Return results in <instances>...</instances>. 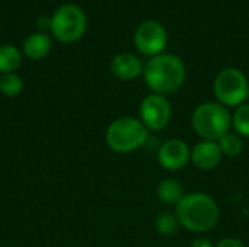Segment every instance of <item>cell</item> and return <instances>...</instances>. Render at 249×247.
<instances>
[{"mask_svg":"<svg viewBox=\"0 0 249 247\" xmlns=\"http://www.w3.org/2000/svg\"><path fill=\"white\" fill-rule=\"evenodd\" d=\"M179 226L191 233H207L216 227L220 210L214 198L203 192L187 194L175 207Z\"/></svg>","mask_w":249,"mask_h":247,"instance_id":"cell-1","label":"cell"},{"mask_svg":"<svg viewBox=\"0 0 249 247\" xmlns=\"http://www.w3.org/2000/svg\"><path fill=\"white\" fill-rule=\"evenodd\" d=\"M143 77L152 93L162 96L172 95L185 82V66L179 57L162 52L144 64Z\"/></svg>","mask_w":249,"mask_h":247,"instance_id":"cell-2","label":"cell"},{"mask_svg":"<svg viewBox=\"0 0 249 247\" xmlns=\"http://www.w3.org/2000/svg\"><path fill=\"white\" fill-rule=\"evenodd\" d=\"M150 131L139 118L120 116L112 121L105 131L107 146L120 154H128L142 148L149 140Z\"/></svg>","mask_w":249,"mask_h":247,"instance_id":"cell-3","label":"cell"},{"mask_svg":"<svg viewBox=\"0 0 249 247\" xmlns=\"http://www.w3.org/2000/svg\"><path fill=\"white\" fill-rule=\"evenodd\" d=\"M191 125L201 140L219 141L223 135L231 132L232 115L229 109L219 102H204L194 109Z\"/></svg>","mask_w":249,"mask_h":247,"instance_id":"cell-4","label":"cell"},{"mask_svg":"<svg viewBox=\"0 0 249 247\" xmlns=\"http://www.w3.org/2000/svg\"><path fill=\"white\" fill-rule=\"evenodd\" d=\"M249 83L247 76L235 67L223 68L213 82V92L219 103L226 108H238L245 103Z\"/></svg>","mask_w":249,"mask_h":247,"instance_id":"cell-5","label":"cell"},{"mask_svg":"<svg viewBox=\"0 0 249 247\" xmlns=\"http://www.w3.org/2000/svg\"><path fill=\"white\" fill-rule=\"evenodd\" d=\"M86 15L76 4L60 6L51 17V32L61 42H76L86 31Z\"/></svg>","mask_w":249,"mask_h":247,"instance_id":"cell-6","label":"cell"},{"mask_svg":"<svg viewBox=\"0 0 249 247\" xmlns=\"http://www.w3.org/2000/svg\"><path fill=\"white\" fill-rule=\"evenodd\" d=\"M172 116L171 102L166 96L150 93L144 96L139 108V119L149 131H162L168 127Z\"/></svg>","mask_w":249,"mask_h":247,"instance_id":"cell-7","label":"cell"},{"mask_svg":"<svg viewBox=\"0 0 249 247\" xmlns=\"http://www.w3.org/2000/svg\"><path fill=\"white\" fill-rule=\"evenodd\" d=\"M168 42V33L162 23L156 20H144L140 23L134 33V44L136 48L147 55L155 57L163 52Z\"/></svg>","mask_w":249,"mask_h":247,"instance_id":"cell-8","label":"cell"},{"mask_svg":"<svg viewBox=\"0 0 249 247\" xmlns=\"http://www.w3.org/2000/svg\"><path fill=\"white\" fill-rule=\"evenodd\" d=\"M158 162L165 170H181L191 162V148L181 138H169L159 147Z\"/></svg>","mask_w":249,"mask_h":247,"instance_id":"cell-9","label":"cell"},{"mask_svg":"<svg viewBox=\"0 0 249 247\" xmlns=\"http://www.w3.org/2000/svg\"><path fill=\"white\" fill-rule=\"evenodd\" d=\"M223 159V153L217 141L201 140L191 148V163L200 170H212L219 166Z\"/></svg>","mask_w":249,"mask_h":247,"instance_id":"cell-10","label":"cell"},{"mask_svg":"<svg viewBox=\"0 0 249 247\" xmlns=\"http://www.w3.org/2000/svg\"><path fill=\"white\" fill-rule=\"evenodd\" d=\"M109 67H111L112 74L117 79L124 80V82L137 79L139 76L143 74V70H144V66L142 63V60L137 55L131 54V52L117 54L112 58Z\"/></svg>","mask_w":249,"mask_h":247,"instance_id":"cell-11","label":"cell"},{"mask_svg":"<svg viewBox=\"0 0 249 247\" xmlns=\"http://www.w3.org/2000/svg\"><path fill=\"white\" fill-rule=\"evenodd\" d=\"M156 195L162 204L177 207L187 194L184 192V185L178 179L166 178L159 182L156 188Z\"/></svg>","mask_w":249,"mask_h":247,"instance_id":"cell-12","label":"cell"},{"mask_svg":"<svg viewBox=\"0 0 249 247\" xmlns=\"http://www.w3.org/2000/svg\"><path fill=\"white\" fill-rule=\"evenodd\" d=\"M51 49V38L47 33L38 32L29 35L23 42V54L31 60L44 58Z\"/></svg>","mask_w":249,"mask_h":247,"instance_id":"cell-13","label":"cell"},{"mask_svg":"<svg viewBox=\"0 0 249 247\" xmlns=\"http://www.w3.org/2000/svg\"><path fill=\"white\" fill-rule=\"evenodd\" d=\"M22 63L20 51L13 45H1L0 47V73L7 74L13 73L19 68Z\"/></svg>","mask_w":249,"mask_h":247,"instance_id":"cell-14","label":"cell"},{"mask_svg":"<svg viewBox=\"0 0 249 247\" xmlns=\"http://www.w3.org/2000/svg\"><path fill=\"white\" fill-rule=\"evenodd\" d=\"M217 143L223 156L226 157H238L239 154H242L244 147H245L242 137L238 135L236 132H228Z\"/></svg>","mask_w":249,"mask_h":247,"instance_id":"cell-15","label":"cell"},{"mask_svg":"<svg viewBox=\"0 0 249 247\" xmlns=\"http://www.w3.org/2000/svg\"><path fill=\"white\" fill-rule=\"evenodd\" d=\"M155 229H156V231L160 236H165V237L174 236L178 231V229H179V221H178L175 213H168V211L160 213L156 217Z\"/></svg>","mask_w":249,"mask_h":247,"instance_id":"cell-16","label":"cell"},{"mask_svg":"<svg viewBox=\"0 0 249 247\" xmlns=\"http://www.w3.org/2000/svg\"><path fill=\"white\" fill-rule=\"evenodd\" d=\"M232 128L241 137H249V103L245 102L235 108L232 114Z\"/></svg>","mask_w":249,"mask_h":247,"instance_id":"cell-17","label":"cell"},{"mask_svg":"<svg viewBox=\"0 0 249 247\" xmlns=\"http://www.w3.org/2000/svg\"><path fill=\"white\" fill-rule=\"evenodd\" d=\"M23 89V80L16 73H7L0 76V92L4 96L15 98Z\"/></svg>","mask_w":249,"mask_h":247,"instance_id":"cell-18","label":"cell"},{"mask_svg":"<svg viewBox=\"0 0 249 247\" xmlns=\"http://www.w3.org/2000/svg\"><path fill=\"white\" fill-rule=\"evenodd\" d=\"M214 247H247L244 242H241L239 239L235 237H225L220 242H217Z\"/></svg>","mask_w":249,"mask_h":247,"instance_id":"cell-19","label":"cell"},{"mask_svg":"<svg viewBox=\"0 0 249 247\" xmlns=\"http://www.w3.org/2000/svg\"><path fill=\"white\" fill-rule=\"evenodd\" d=\"M190 247H214V245H213L207 237L200 236V237H197V239L193 240V243H191V246Z\"/></svg>","mask_w":249,"mask_h":247,"instance_id":"cell-20","label":"cell"},{"mask_svg":"<svg viewBox=\"0 0 249 247\" xmlns=\"http://www.w3.org/2000/svg\"><path fill=\"white\" fill-rule=\"evenodd\" d=\"M38 25V29L44 33V31L47 29H51V17H45V16H41L36 22Z\"/></svg>","mask_w":249,"mask_h":247,"instance_id":"cell-21","label":"cell"},{"mask_svg":"<svg viewBox=\"0 0 249 247\" xmlns=\"http://www.w3.org/2000/svg\"><path fill=\"white\" fill-rule=\"evenodd\" d=\"M247 100H248V103H249V90H248V96H247Z\"/></svg>","mask_w":249,"mask_h":247,"instance_id":"cell-22","label":"cell"}]
</instances>
